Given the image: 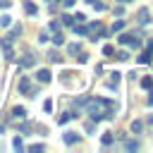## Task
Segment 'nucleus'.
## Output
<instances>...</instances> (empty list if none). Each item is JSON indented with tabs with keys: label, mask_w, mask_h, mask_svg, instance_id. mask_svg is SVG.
I'll return each mask as SVG.
<instances>
[{
	"label": "nucleus",
	"mask_w": 153,
	"mask_h": 153,
	"mask_svg": "<svg viewBox=\"0 0 153 153\" xmlns=\"http://www.w3.org/2000/svg\"><path fill=\"white\" fill-rule=\"evenodd\" d=\"M43 110L50 112V110H53V100H45V103H43Z\"/></svg>",
	"instance_id": "nucleus-33"
},
{
	"label": "nucleus",
	"mask_w": 153,
	"mask_h": 153,
	"mask_svg": "<svg viewBox=\"0 0 153 153\" xmlns=\"http://www.w3.org/2000/svg\"><path fill=\"white\" fill-rule=\"evenodd\" d=\"M151 53H153V50H151Z\"/></svg>",
	"instance_id": "nucleus-42"
},
{
	"label": "nucleus",
	"mask_w": 153,
	"mask_h": 153,
	"mask_svg": "<svg viewBox=\"0 0 153 153\" xmlns=\"http://www.w3.org/2000/svg\"><path fill=\"white\" fill-rule=\"evenodd\" d=\"M12 24V17L10 14H0V26H10Z\"/></svg>",
	"instance_id": "nucleus-26"
},
{
	"label": "nucleus",
	"mask_w": 153,
	"mask_h": 153,
	"mask_svg": "<svg viewBox=\"0 0 153 153\" xmlns=\"http://www.w3.org/2000/svg\"><path fill=\"white\" fill-rule=\"evenodd\" d=\"M100 143H103V146H110V143H112V131H105V134L100 136Z\"/></svg>",
	"instance_id": "nucleus-19"
},
{
	"label": "nucleus",
	"mask_w": 153,
	"mask_h": 153,
	"mask_svg": "<svg viewBox=\"0 0 153 153\" xmlns=\"http://www.w3.org/2000/svg\"><path fill=\"white\" fill-rule=\"evenodd\" d=\"M12 5V0H0V10H5V7H10Z\"/></svg>",
	"instance_id": "nucleus-35"
},
{
	"label": "nucleus",
	"mask_w": 153,
	"mask_h": 153,
	"mask_svg": "<svg viewBox=\"0 0 153 153\" xmlns=\"http://www.w3.org/2000/svg\"><path fill=\"white\" fill-rule=\"evenodd\" d=\"M148 62H151V50H146V53L139 55V65H148Z\"/></svg>",
	"instance_id": "nucleus-18"
},
{
	"label": "nucleus",
	"mask_w": 153,
	"mask_h": 153,
	"mask_svg": "<svg viewBox=\"0 0 153 153\" xmlns=\"http://www.w3.org/2000/svg\"><path fill=\"white\" fill-rule=\"evenodd\" d=\"M43 148H45L43 143H31V146H29V151H33V153H38V151H43Z\"/></svg>",
	"instance_id": "nucleus-29"
},
{
	"label": "nucleus",
	"mask_w": 153,
	"mask_h": 153,
	"mask_svg": "<svg viewBox=\"0 0 153 153\" xmlns=\"http://www.w3.org/2000/svg\"><path fill=\"white\" fill-rule=\"evenodd\" d=\"M112 53H115L112 45H103V55H112Z\"/></svg>",
	"instance_id": "nucleus-31"
},
{
	"label": "nucleus",
	"mask_w": 153,
	"mask_h": 153,
	"mask_svg": "<svg viewBox=\"0 0 153 153\" xmlns=\"http://www.w3.org/2000/svg\"><path fill=\"white\" fill-rule=\"evenodd\" d=\"M151 124H153V115H151Z\"/></svg>",
	"instance_id": "nucleus-39"
},
{
	"label": "nucleus",
	"mask_w": 153,
	"mask_h": 153,
	"mask_svg": "<svg viewBox=\"0 0 153 153\" xmlns=\"http://www.w3.org/2000/svg\"><path fill=\"white\" fill-rule=\"evenodd\" d=\"M33 65H36V57H33V55H24L22 67H33Z\"/></svg>",
	"instance_id": "nucleus-15"
},
{
	"label": "nucleus",
	"mask_w": 153,
	"mask_h": 153,
	"mask_svg": "<svg viewBox=\"0 0 153 153\" xmlns=\"http://www.w3.org/2000/svg\"><path fill=\"white\" fill-rule=\"evenodd\" d=\"M79 50H81L79 43H69V45H67V53H69V55H79Z\"/></svg>",
	"instance_id": "nucleus-17"
},
{
	"label": "nucleus",
	"mask_w": 153,
	"mask_h": 153,
	"mask_svg": "<svg viewBox=\"0 0 153 153\" xmlns=\"http://www.w3.org/2000/svg\"><path fill=\"white\" fill-rule=\"evenodd\" d=\"M50 41H53L55 45H62V43H65V36H62V31H53V36H50Z\"/></svg>",
	"instance_id": "nucleus-12"
},
{
	"label": "nucleus",
	"mask_w": 153,
	"mask_h": 153,
	"mask_svg": "<svg viewBox=\"0 0 153 153\" xmlns=\"http://www.w3.org/2000/svg\"><path fill=\"white\" fill-rule=\"evenodd\" d=\"M120 2H129V0H120Z\"/></svg>",
	"instance_id": "nucleus-40"
},
{
	"label": "nucleus",
	"mask_w": 153,
	"mask_h": 153,
	"mask_svg": "<svg viewBox=\"0 0 153 153\" xmlns=\"http://www.w3.org/2000/svg\"><path fill=\"white\" fill-rule=\"evenodd\" d=\"M86 33L91 36V41H98L105 36V26L100 22H91V24H86Z\"/></svg>",
	"instance_id": "nucleus-2"
},
{
	"label": "nucleus",
	"mask_w": 153,
	"mask_h": 153,
	"mask_svg": "<svg viewBox=\"0 0 153 153\" xmlns=\"http://www.w3.org/2000/svg\"><path fill=\"white\" fill-rule=\"evenodd\" d=\"M2 131H5V127H2V124H0V134H2Z\"/></svg>",
	"instance_id": "nucleus-38"
},
{
	"label": "nucleus",
	"mask_w": 153,
	"mask_h": 153,
	"mask_svg": "<svg viewBox=\"0 0 153 153\" xmlns=\"http://www.w3.org/2000/svg\"><path fill=\"white\" fill-rule=\"evenodd\" d=\"M76 60H79V62H81V65H84V62H86V60H88V55H86V53H81V50H79V57H76Z\"/></svg>",
	"instance_id": "nucleus-32"
},
{
	"label": "nucleus",
	"mask_w": 153,
	"mask_h": 153,
	"mask_svg": "<svg viewBox=\"0 0 153 153\" xmlns=\"http://www.w3.org/2000/svg\"><path fill=\"white\" fill-rule=\"evenodd\" d=\"M48 60H50V62H62V57H60L57 50H50V53H48Z\"/></svg>",
	"instance_id": "nucleus-20"
},
{
	"label": "nucleus",
	"mask_w": 153,
	"mask_h": 153,
	"mask_svg": "<svg viewBox=\"0 0 153 153\" xmlns=\"http://www.w3.org/2000/svg\"><path fill=\"white\" fill-rule=\"evenodd\" d=\"M74 117H76L74 112H62V115L57 117V124H67V122H69V120H74Z\"/></svg>",
	"instance_id": "nucleus-13"
},
{
	"label": "nucleus",
	"mask_w": 153,
	"mask_h": 153,
	"mask_svg": "<svg viewBox=\"0 0 153 153\" xmlns=\"http://www.w3.org/2000/svg\"><path fill=\"white\" fill-rule=\"evenodd\" d=\"M74 22H86V17H84V14L79 12V14H74Z\"/></svg>",
	"instance_id": "nucleus-36"
},
{
	"label": "nucleus",
	"mask_w": 153,
	"mask_h": 153,
	"mask_svg": "<svg viewBox=\"0 0 153 153\" xmlns=\"http://www.w3.org/2000/svg\"><path fill=\"white\" fill-rule=\"evenodd\" d=\"M124 148H127V151H139V141L127 139V141H124Z\"/></svg>",
	"instance_id": "nucleus-16"
},
{
	"label": "nucleus",
	"mask_w": 153,
	"mask_h": 153,
	"mask_svg": "<svg viewBox=\"0 0 153 153\" xmlns=\"http://www.w3.org/2000/svg\"><path fill=\"white\" fill-rule=\"evenodd\" d=\"M120 76H122L120 72H112V74H110V81H108V88H117V84H120Z\"/></svg>",
	"instance_id": "nucleus-10"
},
{
	"label": "nucleus",
	"mask_w": 153,
	"mask_h": 153,
	"mask_svg": "<svg viewBox=\"0 0 153 153\" xmlns=\"http://www.w3.org/2000/svg\"><path fill=\"white\" fill-rule=\"evenodd\" d=\"M48 38H50V36H48V31H45V29H43V31H41V33H38V41H41V43H45V41H48Z\"/></svg>",
	"instance_id": "nucleus-30"
},
{
	"label": "nucleus",
	"mask_w": 153,
	"mask_h": 153,
	"mask_svg": "<svg viewBox=\"0 0 153 153\" xmlns=\"http://www.w3.org/2000/svg\"><path fill=\"white\" fill-rule=\"evenodd\" d=\"M60 26H62V24H60L57 19H53V22H48V31H60Z\"/></svg>",
	"instance_id": "nucleus-24"
},
{
	"label": "nucleus",
	"mask_w": 153,
	"mask_h": 153,
	"mask_svg": "<svg viewBox=\"0 0 153 153\" xmlns=\"http://www.w3.org/2000/svg\"><path fill=\"white\" fill-rule=\"evenodd\" d=\"M57 2H60V0H57Z\"/></svg>",
	"instance_id": "nucleus-41"
},
{
	"label": "nucleus",
	"mask_w": 153,
	"mask_h": 153,
	"mask_svg": "<svg viewBox=\"0 0 153 153\" xmlns=\"http://www.w3.org/2000/svg\"><path fill=\"white\" fill-rule=\"evenodd\" d=\"M136 22H139L141 26H146V24L151 22V12H148V7H141V10L136 12Z\"/></svg>",
	"instance_id": "nucleus-5"
},
{
	"label": "nucleus",
	"mask_w": 153,
	"mask_h": 153,
	"mask_svg": "<svg viewBox=\"0 0 153 153\" xmlns=\"http://www.w3.org/2000/svg\"><path fill=\"white\" fill-rule=\"evenodd\" d=\"M60 2H62V5H65V7H72V5H74V2H76V0H60Z\"/></svg>",
	"instance_id": "nucleus-37"
},
{
	"label": "nucleus",
	"mask_w": 153,
	"mask_h": 153,
	"mask_svg": "<svg viewBox=\"0 0 153 153\" xmlns=\"http://www.w3.org/2000/svg\"><path fill=\"white\" fill-rule=\"evenodd\" d=\"M115 57H117V60H122V62H124V60H129V53H127V50H120V53H117V55H115Z\"/></svg>",
	"instance_id": "nucleus-28"
},
{
	"label": "nucleus",
	"mask_w": 153,
	"mask_h": 153,
	"mask_svg": "<svg viewBox=\"0 0 153 153\" xmlns=\"http://www.w3.org/2000/svg\"><path fill=\"white\" fill-rule=\"evenodd\" d=\"M141 88L153 91V76H143V79H141Z\"/></svg>",
	"instance_id": "nucleus-14"
},
{
	"label": "nucleus",
	"mask_w": 153,
	"mask_h": 153,
	"mask_svg": "<svg viewBox=\"0 0 153 153\" xmlns=\"http://www.w3.org/2000/svg\"><path fill=\"white\" fill-rule=\"evenodd\" d=\"M19 33H22V26H19V24H14V26H12V31L5 36V41H10V43H12V41H14V36H19Z\"/></svg>",
	"instance_id": "nucleus-9"
},
{
	"label": "nucleus",
	"mask_w": 153,
	"mask_h": 153,
	"mask_svg": "<svg viewBox=\"0 0 153 153\" xmlns=\"http://www.w3.org/2000/svg\"><path fill=\"white\" fill-rule=\"evenodd\" d=\"M122 29H124V22H122V19H117V22L112 24V33H120Z\"/></svg>",
	"instance_id": "nucleus-25"
},
{
	"label": "nucleus",
	"mask_w": 153,
	"mask_h": 153,
	"mask_svg": "<svg viewBox=\"0 0 153 153\" xmlns=\"http://www.w3.org/2000/svg\"><path fill=\"white\" fill-rule=\"evenodd\" d=\"M91 5H93V10H98V12H103V10H105V5H103L100 0H93Z\"/></svg>",
	"instance_id": "nucleus-27"
},
{
	"label": "nucleus",
	"mask_w": 153,
	"mask_h": 153,
	"mask_svg": "<svg viewBox=\"0 0 153 153\" xmlns=\"http://www.w3.org/2000/svg\"><path fill=\"white\" fill-rule=\"evenodd\" d=\"M24 12H26V14H31V17H33V14H36V12H38V7H36V5H33V2H31V0H26V2H24Z\"/></svg>",
	"instance_id": "nucleus-11"
},
{
	"label": "nucleus",
	"mask_w": 153,
	"mask_h": 153,
	"mask_svg": "<svg viewBox=\"0 0 153 153\" xmlns=\"http://www.w3.org/2000/svg\"><path fill=\"white\" fill-rule=\"evenodd\" d=\"M12 117H14V120H24V117H26V110H24L22 105H14V108H12Z\"/></svg>",
	"instance_id": "nucleus-8"
},
{
	"label": "nucleus",
	"mask_w": 153,
	"mask_h": 153,
	"mask_svg": "<svg viewBox=\"0 0 153 153\" xmlns=\"http://www.w3.org/2000/svg\"><path fill=\"white\" fill-rule=\"evenodd\" d=\"M93 129H96V122H93V120H91V122H86V131H93Z\"/></svg>",
	"instance_id": "nucleus-34"
},
{
	"label": "nucleus",
	"mask_w": 153,
	"mask_h": 153,
	"mask_svg": "<svg viewBox=\"0 0 153 153\" xmlns=\"http://www.w3.org/2000/svg\"><path fill=\"white\" fill-rule=\"evenodd\" d=\"M86 112L93 122H100L105 117H115L117 112V103L110 98H88L86 100Z\"/></svg>",
	"instance_id": "nucleus-1"
},
{
	"label": "nucleus",
	"mask_w": 153,
	"mask_h": 153,
	"mask_svg": "<svg viewBox=\"0 0 153 153\" xmlns=\"http://www.w3.org/2000/svg\"><path fill=\"white\" fill-rule=\"evenodd\" d=\"M117 41H120L122 45H131V48H139V45H141V38L134 36V33H120Z\"/></svg>",
	"instance_id": "nucleus-3"
},
{
	"label": "nucleus",
	"mask_w": 153,
	"mask_h": 153,
	"mask_svg": "<svg viewBox=\"0 0 153 153\" xmlns=\"http://www.w3.org/2000/svg\"><path fill=\"white\" fill-rule=\"evenodd\" d=\"M60 24H65V26H72V24H74V17H69V14H62Z\"/></svg>",
	"instance_id": "nucleus-23"
},
{
	"label": "nucleus",
	"mask_w": 153,
	"mask_h": 153,
	"mask_svg": "<svg viewBox=\"0 0 153 153\" xmlns=\"http://www.w3.org/2000/svg\"><path fill=\"white\" fill-rule=\"evenodd\" d=\"M12 148H14V151H24V143H22V139H19V136H14V139H12Z\"/></svg>",
	"instance_id": "nucleus-22"
},
{
	"label": "nucleus",
	"mask_w": 153,
	"mask_h": 153,
	"mask_svg": "<svg viewBox=\"0 0 153 153\" xmlns=\"http://www.w3.org/2000/svg\"><path fill=\"white\" fill-rule=\"evenodd\" d=\"M19 91H22L24 96H29V93H31V96H36V91H38V88L31 84V79H29V76H22V81H19Z\"/></svg>",
	"instance_id": "nucleus-4"
},
{
	"label": "nucleus",
	"mask_w": 153,
	"mask_h": 153,
	"mask_svg": "<svg viewBox=\"0 0 153 153\" xmlns=\"http://www.w3.org/2000/svg\"><path fill=\"white\" fill-rule=\"evenodd\" d=\"M141 129H143V122H141V120H134V122H131V131H134V134H139Z\"/></svg>",
	"instance_id": "nucleus-21"
},
{
	"label": "nucleus",
	"mask_w": 153,
	"mask_h": 153,
	"mask_svg": "<svg viewBox=\"0 0 153 153\" xmlns=\"http://www.w3.org/2000/svg\"><path fill=\"white\" fill-rule=\"evenodd\" d=\"M62 141H65L67 146H72V143L79 141V134H76V131H65V134H62Z\"/></svg>",
	"instance_id": "nucleus-6"
},
{
	"label": "nucleus",
	"mask_w": 153,
	"mask_h": 153,
	"mask_svg": "<svg viewBox=\"0 0 153 153\" xmlns=\"http://www.w3.org/2000/svg\"><path fill=\"white\" fill-rule=\"evenodd\" d=\"M50 76H53V74H50V69H38V72H36V79H38L41 84H48V81H50Z\"/></svg>",
	"instance_id": "nucleus-7"
}]
</instances>
